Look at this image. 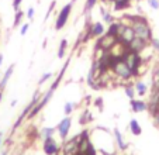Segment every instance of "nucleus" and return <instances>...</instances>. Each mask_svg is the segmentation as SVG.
Segmentation results:
<instances>
[{
    "label": "nucleus",
    "mask_w": 159,
    "mask_h": 155,
    "mask_svg": "<svg viewBox=\"0 0 159 155\" xmlns=\"http://www.w3.org/2000/svg\"><path fill=\"white\" fill-rule=\"evenodd\" d=\"M42 149H44L45 155H58L59 154V151H61V147H59V144L54 140V137H51V138L44 140Z\"/></svg>",
    "instance_id": "obj_8"
},
{
    "label": "nucleus",
    "mask_w": 159,
    "mask_h": 155,
    "mask_svg": "<svg viewBox=\"0 0 159 155\" xmlns=\"http://www.w3.org/2000/svg\"><path fill=\"white\" fill-rule=\"evenodd\" d=\"M23 16H24V13L21 12V10H17V12H16V17H14V23H13V27H17L18 24L21 23V20H23Z\"/></svg>",
    "instance_id": "obj_25"
},
{
    "label": "nucleus",
    "mask_w": 159,
    "mask_h": 155,
    "mask_svg": "<svg viewBox=\"0 0 159 155\" xmlns=\"http://www.w3.org/2000/svg\"><path fill=\"white\" fill-rule=\"evenodd\" d=\"M123 59L125 61V63L128 65V68L132 71V75L135 73V71H137V68L139 66V63L142 62V58L139 54H137V52H132V51H128L127 49L125 55L123 57Z\"/></svg>",
    "instance_id": "obj_3"
},
{
    "label": "nucleus",
    "mask_w": 159,
    "mask_h": 155,
    "mask_svg": "<svg viewBox=\"0 0 159 155\" xmlns=\"http://www.w3.org/2000/svg\"><path fill=\"white\" fill-rule=\"evenodd\" d=\"M63 155H79L78 152H68V154H63Z\"/></svg>",
    "instance_id": "obj_37"
},
{
    "label": "nucleus",
    "mask_w": 159,
    "mask_h": 155,
    "mask_svg": "<svg viewBox=\"0 0 159 155\" xmlns=\"http://www.w3.org/2000/svg\"><path fill=\"white\" fill-rule=\"evenodd\" d=\"M134 38H135V33H134V30H132V27H129V26H123L120 34H118V37H117L118 42H121L123 45L127 47Z\"/></svg>",
    "instance_id": "obj_7"
},
{
    "label": "nucleus",
    "mask_w": 159,
    "mask_h": 155,
    "mask_svg": "<svg viewBox=\"0 0 159 155\" xmlns=\"http://www.w3.org/2000/svg\"><path fill=\"white\" fill-rule=\"evenodd\" d=\"M51 76H52V73H51V72H47V73H44V75H42V78H41V79H39V82H38V83H39V85H42L45 81H48V79H49V78H51Z\"/></svg>",
    "instance_id": "obj_31"
},
{
    "label": "nucleus",
    "mask_w": 159,
    "mask_h": 155,
    "mask_svg": "<svg viewBox=\"0 0 159 155\" xmlns=\"http://www.w3.org/2000/svg\"><path fill=\"white\" fill-rule=\"evenodd\" d=\"M148 4H149L153 10H158L159 9V0H148Z\"/></svg>",
    "instance_id": "obj_30"
},
{
    "label": "nucleus",
    "mask_w": 159,
    "mask_h": 155,
    "mask_svg": "<svg viewBox=\"0 0 159 155\" xmlns=\"http://www.w3.org/2000/svg\"><path fill=\"white\" fill-rule=\"evenodd\" d=\"M149 42H151V45L153 47V49L159 52V37H152V40H151Z\"/></svg>",
    "instance_id": "obj_27"
},
{
    "label": "nucleus",
    "mask_w": 159,
    "mask_h": 155,
    "mask_svg": "<svg viewBox=\"0 0 159 155\" xmlns=\"http://www.w3.org/2000/svg\"><path fill=\"white\" fill-rule=\"evenodd\" d=\"M129 130H131V133L134 135H139L142 133V128L141 125H139V123L135 119H132L131 121H129Z\"/></svg>",
    "instance_id": "obj_19"
},
{
    "label": "nucleus",
    "mask_w": 159,
    "mask_h": 155,
    "mask_svg": "<svg viewBox=\"0 0 159 155\" xmlns=\"http://www.w3.org/2000/svg\"><path fill=\"white\" fill-rule=\"evenodd\" d=\"M117 41H118L117 37L111 35V34H108V33H104L102 37H99L96 47L102 48L103 51H110L111 48L116 45V42H117Z\"/></svg>",
    "instance_id": "obj_5"
},
{
    "label": "nucleus",
    "mask_w": 159,
    "mask_h": 155,
    "mask_svg": "<svg viewBox=\"0 0 159 155\" xmlns=\"http://www.w3.org/2000/svg\"><path fill=\"white\" fill-rule=\"evenodd\" d=\"M78 141H79V135H76L75 138H72V140H69V141H65L63 148H62L63 154H68V152H78Z\"/></svg>",
    "instance_id": "obj_11"
},
{
    "label": "nucleus",
    "mask_w": 159,
    "mask_h": 155,
    "mask_svg": "<svg viewBox=\"0 0 159 155\" xmlns=\"http://www.w3.org/2000/svg\"><path fill=\"white\" fill-rule=\"evenodd\" d=\"M131 6V0H113V7L116 12H121Z\"/></svg>",
    "instance_id": "obj_17"
},
{
    "label": "nucleus",
    "mask_w": 159,
    "mask_h": 155,
    "mask_svg": "<svg viewBox=\"0 0 159 155\" xmlns=\"http://www.w3.org/2000/svg\"><path fill=\"white\" fill-rule=\"evenodd\" d=\"M13 71H14V65H10V66H9V69H7V71L4 72L3 78L0 79V90H3L4 87H6L7 82H9V79L11 78V75H13Z\"/></svg>",
    "instance_id": "obj_16"
},
{
    "label": "nucleus",
    "mask_w": 159,
    "mask_h": 155,
    "mask_svg": "<svg viewBox=\"0 0 159 155\" xmlns=\"http://www.w3.org/2000/svg\"><path fill=\"white\" fill-rule=\"evenodd\" d=\"M66 48H68V41L63 38L62 41H61V44H59V48H58V58H63V57H65Z\"/></svg>",
    "instance_id": "obj_22"
},
{
    "label": "nucleus",
    "mask_w": 159,
    "mask_h": 155,
    "mask_svg": "<svg viewBox=\"0 0 159 155\" xmlns=\"http://www.w3.org/2000/svg\"><path fill=\"white\" fill-rule=\"evenodd\" d=\"M111 71H113V73H114L116 78H118V79L123 82H127V81H129V79L134 78L132 71L128 68V65L125 63V61H124L123 58L114 59L113 66H111Z\"/></svg>",
    "instance_id": "obj_2"
},
{
    "label": "nucleus",
    "mask_w": 159,
    "mask_h": 155,
    "mask_svg": "<svg viewBox=\"0 0 159 155\" xmlns=\"http://www.w3.org/2000/svg\"><path fill=\"white\" fill-rule=\"evenodd\" d=\"M153 86H159V68H156L153 72Z\"/></svg>",
    "instance_id": "obj_29"
},
{
    "label": "nucleus",
    "mask_w": 159,
    "mask_h": 155,
    "mask_svg": "<svg viewBox=\"0 0 159 155\" xmlns=\"http://www.w3.org/2000/svg\"><path fill=\"white\" fill-rule=\"evenodd\" d=\"M2 155H7V152H2Z\"/></svg>",
    "instance_id": "obj_41"
},
{
    "label": "nucleus",
    "mask_w": 159,
    "mask_h": 155,
    "mask_svg": "<svg viewBox=\"0 0 159 155\" xmlns=\"http://www.w3.org/2000/svg\"><path fill=\"white\" fill-rule=\"evenodd\" d=\"M124 92H125V96L127 97L129 99V100H131V99H134L135 97V87H134V83H125L124 85Z\"/></svg>",
    "instance_id": "obj_20"
},
{
    "label": "nucleus",
    "mask_w": 159,
    "mask_h": 155,
    "mask_svg": "<svg viewBox=\"0 0 159 155\" xmlns=\"http://www.w3.org/2000/svg\"><path fill=\"white\" fill-rule=\"evenodd\" d=\"M149 42H147L145 40L139 38V37H135L128 45H127V49L128 51H132V52H137V54H141L142 51L148 47Z\"/></svg>",
    "instance_id": "obj_9"
},
{
    "label": "nucleus",
    "mask_w": 159,
    "mask_h": 155,
    "mask_svg": "<svg viewBox=\"0 0 159 155\" xmlns=\"http://www.w3.org/2000/svg\"><path fill=\"white\" fill-rule=\"evenodd\" d=\"M27 18L28 20H33L34 18V7H30V9L27 10Z\"/></svg>",
    "instance_id": "obj_33"
},
{
    "label": "nucleus",
    "mask_w": 159,
    "mask_h": 155,
    "mask_svg": "<svg viewBox=\"0 0 159 155\" xmlns=\"http://www.w3.org/2000/svg\"><path fill=\"white\" fill-rule=\"evenodd\" d=\"M54 92H55V90L51 87V89H49L48 92L45 93V95L42 96L41 99H39V101H38V103H37V105L33 107V110L30 111V114H28V117H27V119H33L34 116H37V114H38L39 111H41L42 109H44V106L47 105V103H48L49 100H51V97H52V95H54Z\"/></svg>",
    "instance_id": "obj_6"
},
{
    "label": "nucleus",
    "mask_w": 159,
    "mask_h": 155,
    "mask_svg": "<svg viewBox=\"0 0 159 155\" xmlns=\"http://www.w3.org/2000/svg\"><path fill=\"white\" fill-rule=\"evenodd\" d=\"M0 145H2V137H0Z\"/></svg>",
    "instance_id": "obj_42"
},
{
    "label": "nucleus",
    "mask_w": 159,
    "mask_h": 155,
    "mask_svg": "<svg viewBox=\"0 0 159 155\" xmlns=\"http://www.w3.org/2000/svg\"><path fill=\"white\" fill-rule=\"evenodd\" d=\"M87 30H89V33H90V35L92 37H102L103 34L106 33V27L103 26L102 23H94V24H92L90 27H87Z\"/></svg>",
    "instance_id": "obj_12"
},
{
    "label": "nucleus",
    "mask_w": 159,
    "mask_h": 155,
    "mask_svg": "<svg viewBox=\"0 0 159 155\" xmlns=\"http://www.w3.org/2000/svg\"><path fill=\"white\" fill-rule=\"evenodd\" d=\"M100 12H102V14H103V21H106V23H108V24H111L113 21H116L114 17H113V14H111V13H107L104 9H103V7H102V10H100Z\"/></svg>",
    "instance_id": "obj_24"
},
{
    "label": "nucleus",
    "mask_w": 159,
    "mask_h": 155,
    "mask_svg": "<svg viewBox=\"0 0 159 155\" xmlns=\"http://www.w3.org/2000/svg\"><path fill=\"white\" fill-rule=\"evenodd\" d=\"M21 2H23V0H13V9H14L16 12L18 10V6L21 4Z\"/></svg>",
    "instance_id": "obj_34"
},
{
    "label": "nucleus",
    "mask_w": 159,
    "mask_h": 155,
    "mask_svg": "<svg viewBox=\"0 0 159 155\" xmlns=\"http://www.w3.org/2000/svg\"><path fill=\"white\" fill-rule=\"evenodd\" d=\"M2 97H3V95H2V90H0V99H2Z\"/></svg>",
    "instance_id": "obj_40"
},
{
    "label": "nucleus",
    "mask_w": 159,
    "mask_h": 155,
    "mask_svg": "<svg viewBox=\"0 0 159 155\" xmlns=\"http://www.w3.org/2000/svg\"><path fill=\"white\" fill-rule=\"evenodd\" d=\"M96 3H97V0H86V4H84V12H90V10L96 6Z\"/></svg>",
    "instance_id": "obj_26"
},
{
    "label": "nucleus",
    "mask_w": 159,
    "mask_h": 155,
    "mask_svg": "<svg viewBox=\"0 0 159 155\" xmlns=\"http://www.w3.org/2000/svg\"><path fill=\"white\" fill-rule=\"evenodd\" d=\"M54 133H55V128H51V127H45V128H42L41 130V133H39V137L42 138V140H47V138H51L52 135H54Z\"/></svg>",
    "instance_id": "obj_21"
},
{
    "label": "nucleus",
    "mask_w": 159,
    "mask_h": 155,
    "mask_svg": "<svg viewBox=\"0 0 159 155\" xmlns=\"http://www.w3.org/2000/svg\"><path fill=\"white\" fill-rule=\"evenodd\" d=\"M113 135H114L116 144L118 145V148H120L121 151H125V149H127V143L124 141V137H123V134L120 133V130H118V128H114V131H113Z\"/></svg>",
    "instance_id": "obj_14"
},
{
    "label": "nucleus",
    "mask_w": 159,
    "mask_h": 155,
    "mask_svg": "<svg viewBox=\"0 0 159 155\" xmlns=\"http://www.w3.org/2000/svg\"><path fill=\"white\" fill-rule=\"evenodd\" d=\"M121 27H123V24L116 20L111 24H108V28L106 30V33L111 34V35H114V37H118V34H120V31H121Z\"/></svg>",
    "instance_id": "obj_15"
},
{
    "label": "nucleus",
    "mask_w": 159,
    "mask_h": 155,
    "mask_svg": "<svg viewBox=\"0 0 159 155\" xmlns=\"http://www.w3.org/2000/svg\"><path fill=\"white\" fill-rule=\"evenodd\" d=\"M131 109L135 113H142V111L148 110V105L144 100H135V99H131Z\"/></svg>",
    "instance_id": "obj_13"
},
{
    "label": "nucleus",
    "mask_w": 159,
    "mask_h": 155,
    "mask_svg": "<svg viewBox=\"0 0 159 155\" xmlns=\"http://www.w3.org/2000/svg\"><path fill=\"white\" fill-rule=\"evenodd\" d=\"M103 2H106V3H113V0H103Z\"/></svg>",
    "instance_id": "obj_39"
},
{
    "label": "nucleus",
    "mask_w": 159,
    "mask_h": 155,
    "mask_svg": "<svg viewBox=\"0 0 159 155\" xmlns=\"http://www.w3.org/2000/svg\"><path fill=\"white\" fill-rule=\"evenodd\" d=\"M70 125H72V119H70V117H68V116L58 123L57 130H58V133H59V135H61V138H62V140H66V137H68V134H69Z\"/></svg>",
    "instance_id": "obj_10"
},
{
    "label": "nucleus",
    "mask_w": 159,
    "mask_h": 155,
    "mask_svg": "<svg viewBox=\"0 0 159 155\" xmlns=\"http://www.w3.org/2000/svg\"><path fill=\"white\" fill-rule=\"evenodd\" d=\"M132 30L135 33V37H139V38L145 40L147 42H149L152 40V28H151L149 23L145 17L141 16H134L132 17V24H131Z\"/></svg>",
    "instance_id": "obj_1"
},
{
    "label": "nucleus",
    "mask_w": 159,
    "mask_h": 155,
    "mask_svg": "<svg viewBox=\"0 0 159 155\" xmlns=\"http://www.w3.org/2000/svg\"><path fill=\"white\" fill-rule=\"evenodd\" d=\"M3 59H4L3 54H0V66H2V63H3Z\"/></svg>",
    "instance_id": "obj_36"
},
{
    "label": "nucleus",
    "mask_w": 159,
    "mask_h": 155,
    "mask_svg": "<svg viewBox=\"0 0 159 155\" xmlns=\"http://www.w3.org/2000/svg\"><path fill=\"white\" fill-rule=\"evenodd\" d=\"M134 87H135V92L138 93L139 96H145V95H147V92H148L147 85H145L144 82H141V81H137V82H135Z\"/></svg>",
    "instance_id": "obj_18"
},
{
    "label": "nucleus",
    "mask_w": 159,
    "mask_h": 155,
    "mask_svg": "<svg viewBox=\"0 0 159 155\" xmlns=\"http://www.w3.org/2000/svg\"><path fill=\"white\" fill-rule=\"evenodd\" d=\"M70 12H72V3H68L62 7V10L59 12L57 17V21H55V28L57 30H62L65 27V24L68 23V18L70 16Z\"/></svg>",
    "instance_id": "obj_4"
},
{
    "label": "nucleus",
    "mask_w": 159,
    "mask_h": 155,
    "mask_svg": "<svg viewBox=\"0 0 159 155\" xmlns=\"http://www.w3.org/2000/svg\"><path fill=\"white\" fill-rule=\"evenodd\" d=\"M153 117H155V121H156V124H158V125H159V110H158V111H156V113H155V114H153Z\"/></svg>",
    "instance_id": "obj_35"
},
{
    "label": "nucleus",
    "mask_w": 159,
    "mask_h": 155,
    "mask_svg": "<svg viewBox=\"0 0 159 155\" xmlns=\"http://www.w3.org/2000/svg\"><path fill=\"white\" fill-rule=\"evenodd\" d=\"M28 28H30V24H28V23H25L24 26L21 27V31H20V34H21V35H25V34H27V31H28Z\"/></svg>",
    "instance_id": "obj_32"
},
{
    "label": "nucleus",
    "mask_w": 159,
    "mask_h": 155,
    "mask_svg": "<svg viewBox=\"0 0 159 155\" xmlns=\"http://www.w3.org/2000/svg\"><path fill=\"white\" fill-rule=\"evenodd\" d=\"M73 106H75L73 103H66V105H65V109H63V111H65L66 116H69V114L73 111Z\"/></svg>",
    "instance_id": "obj_28"
},
{
    "label": "nucleus",
    "mask_w": 159,
    "mask_h": 155,
    "mask_svg": "<svg viewBox=\"0 0 159 155\" xmlns=\"http://www.w3.org/2000/svg\"><path fill=\"white\" fill-rule=\"evenodd\" d=\"M96 105H102V99H97V100H96Z\"/></svg>",
    "instance_id": "obj_38"
},
{
    "label": "nucleus",
    "mask_w": 159,
    "mask_h": 155,
    "mask_svg": "<svg viewBox=\"0 0 159 155\" xmlns=\"http://www.w3.org/2000/svg\"><path fill=\"white\" fill-rule=\"evenodd\" d=\"M92 121V113L89 110H86L80 117H79V123L80 124H87V123Z\"/></svg>",
    "instance_id": "obj_23"
}]
</instances>
